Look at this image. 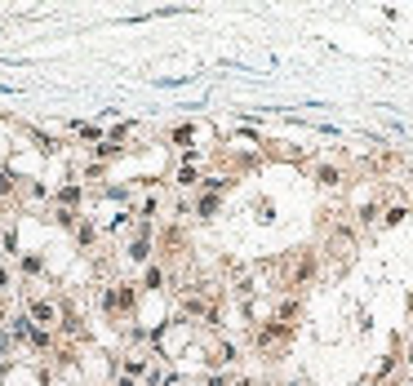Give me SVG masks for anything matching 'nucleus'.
<instances>
[{
  "label": "nucleus",
  "instance_id": "nucleus-1",
  "mask_svg": "<svg viewBox=\"0 0 413 386\" xmlns=\"http://www.w3.org/2000/svg\"><path fill=\"white\" fill-rule=\"evenodd\" d=\"M23 315H27L36 329H45V333H62V329H67L72 307H67V302H58V297H27Z\"/></svg>",
  "mask_w": 413,
  "mask_h": 386
},
{
  "label": "nucleus",
  "instance_id": "nucleus-2",
  "mask_svg": "<svg viewBox=\"0 0 413 386\" xmlns=\"http://www.w3.org/2000/svg\"><path fill=\"white\" fill-rule=\"evenodd\" d=\"M138 297L142 289L134 280H120V284H107L103 293H98V307H103V315H134L138 311Z\"/></svg>",
  "mask_w": 413,
  "mask_h": 386
},
{
  "label": "nucleus",
  "instance_id": "nucleus-3",
  "mask_svg": "<svg viewBox=\"0 0 413 386\" xmlns=\"http://www.w3.org/2000/svg\"><path fill=\"white\" fill-rule=\"evenodd\" d=\"M316 276H320V254H316V249H298V254L285 262V289H289V293L307 289Z\"/></svg>",
  "mask_w": 413,
  "mask_h": 386
},
{
  "label": "nucleus",
  "instance_id": "nucleus-4",
  "mask_svg": "<svg viewBox=\"0 0 413 386\" xmlns=\"http://www.w3.org/2000/svg\"><path fill=\"white\" fill-rule=\"evenodd\" d=\"M293 333H298V329H289V324H280V320H262L254 329V346L262 351V356H276V351H285L293 342Z\"/></svg>",
  "mask_w": 413,
  "mask_h": 386
},
{
  "label": "nucleus",
  "instance_id": "nucleus-5",
  "mask_svg": "<svg viewBox=\"0 0 413 386\" xmlns=\"http://www.w3.org/2000/svg\"><path fill=\"white\" fill-rule=\"evenodd\" d=\"M311 182L324 187V191H338L342 182H346V169H342L338 160H316V164H311Z\"/></svg>",
  "mask_w": 413,
  "mask_h": 386
},
{
  "label": "nucleus",
  "instance_id": "nucleus-6",
  "mask_svg": "<svg viewBox=\"0 0 413 386\" xmlns=\"http://www.w3.org/2000/svg\"><path fill=\"white\" fill-rule=\"evenodd\" d=\"M164 284H169V266L152 258V262L142 266V276H138V289H142V293H160Z\"/></svg>",
  "mask_w": 413,
  "mask_h": 386
},
{
  "label": "nucleus",
  "instance_id": "nucleus-7",
  "mask_svg": "<svg viewBox=\"0 0 413 386\" xmlns=\"http://www.w3.org/2000/svg\"><path fill=\"white\" fill-rule=\"evenodd\" d=\"M152 364H156V356H147V351H129V356L120 360V368H115V373H120V378H134V382H142Z\"/></svg>",
  "mask_w": 413,
  "mask_h": 386
},
{
  "label": "nucleus",
  "instance_id": "nucleus-8",
  "mask_svg": "<svg viewBox=\"0 0 413 386\" xmlns=\"http://www.w3.org/2000/svg\"><path fill=\"white\" fill-rule=\"evenodd\" d=\"M271 320H280V324H289V329H298V320H302V297L298 293H285L276 302V315Z\"/></svg>",
  "mask_w": 413,
  "mask_h": 386
},
{
  "label": "nucleus",
  "instance_id": "nucleus-9",
  "mask_svg": "<svg viewBox=\"0 0 413 386\" xmlns=\"http://www.w3.org/2000/svg\"><path fill=\"white\" fill-rule=\"evenodd\" d=\"M80 200H85V187H80V182H67V187H58V191H54L58 213H76V209H80Z\"/></svg>",
  "mask_w": 413,
  "mask_h": 386
},
{
  "label": "nucleus",
  "instance_id": "nucleus-10",
  "mask_svg": "<svg viewBox=\"0 0 413 386\" xmlns=\"http://www.w3.org/2000/svg\"><path fill=\"white\" fill-rule=\"evenodd\" d=\"M218 209H222V195H213V191H200V195H196V205H191V213L200 217V222L218 217Z\"/></svg>",
  "mask_w": 413,
  "mask_h": 386
},
{
  "label": "nucleus",
  "instance_id": "nucleus-11",
  "mask_svg": "<svg viewBox=\"0 0 413 386\" xmlns=\"http://www.w3.org/2000/svg\"><path fill=\"white\" fill-rule=\"evenodd\" d=\"M125 258L134 262V266H147V262H152V236H134V240L125 244Z\"/></svg>",
  "mask_w": 413,
  "mask_h": 386
},
{
  "label": "nucleus",
  "instance_id": "nucleus-12",
  "mask_svg": "<svg viewBox=\"0 0 413 386\" xmlns=\"http://www.w3.org/2000/svg\"><path fill=\"white\" fill-rule=\"evenodd\" d=\"M142 386H178V373L164 360H156L152 368H147V378H142Z\"/></svg>",
  "mask_w": 413,
  "mask_h": 386
},
{
  "label": "nucleus",
  "instance_id": "nucleus-13",
  "mask_svg": "<svg viewBox=\"0 0 413 386\" xmlns=\"http://www.w3.org/2000/svg\"><path fill=\"white\" fill-rule=\"evenodd\" d=\"M54 342H58V333H45V329H36V324H31L27 329V351H40V356H45V351H54Z\"/></svg>",
  "mask_w": 413,
  "mask_h": 386
},
{
  "label": "nucleus",
  "instance_id": "nucleus-14",
  "mask_svg": "<svg viewBox=\"0 0 413 386\" xmlns=\"http://www.w3.org/2000/svg\"><path fill=\"white\" fill-rule=\"evenodd\" d=\"M236 356H240V351H236V342H218V346H213V360H209V364L227 368V364H236Z\"/></svg>",
  "mask_w": 413,
  "mask_h": 386
},
{
  "label": "nucleus",
  "instance_id": "nucleus-15",
  "mask_svg": "<svg viewBox=\"0 0 413 386\" xmlns=\"http://www.w3.org/2000/svg\"><path fill=\"white\" fill-rule=\"evenodd\" d=\"M404 217H409V205H383V217H378V222H383V227H400Z\"/></svg>",
  "mask_w": 413,
  "mask_h": 386
},
{
  "label": "nucleus",
  "instance_id": "nucleus-16",
  "mask_svg": "<svg viewBox=\"0 0 413 386\" xmlns=\"http://www.w3.org/2000/svg\"><path fill=\"white\" fill-rule=\"evenodd\" d=\"M94 240H98V227L80 217V222H76V244H80V249H94Z\"/></svg>",
  "mask_w": 413,
  "mask_h": 386
},
{
  "label": "nucleus",
  "instance_id": "nucleus-17",
  "mask_svg": "<svg viewBox=\"0 0 413 386\" xmlns=\"http://www.w3.org/2000/svg\"><path fill=\"white\" fill-rule=\"evenodd\" d=\"M18 271H23V276H45V258H40V254H23V258H18Z\"/></svg>",
  "mask_w": 413,
  "mask_h": 386
},
{
  "label": "nucleus",
  "instance_id": "nucleus-18",
  "mask_svg": "<svg viewBox=\"0 0 413 386\" xmlns=\"http://www.w3.org/2000/svg\"><path fill=\"white\" fill-rule=\"evenodd\" d=\"M395 356H383V364H378V373H373V382H391V373H395Z\"/></svg>",
  "mask_w": 413,
  "mask_h": 386
},
{
  "label": "nucleus",
  "instance_id": "nucleus-19",
  "mask_svg": "<svg viewBox=\"0 0 413 386\" xmlns=\"http://www.w3.org/2000/svg\"><path fill=\"white\" fill-rule=\"evenodd\" d=\"M13 191H18V178H13L9 169H0V200H5V195H13Z\"/></svg>",
  "mask_w": 413,
  "mask_h": 386
},
{
  "label": "nucleus",
  "instance_id": "nucleus-20",
  "mask_svg": "<svg viewBox=\"0 0 413 386\" xmlns=\"http://www.w3.org/2000/svg\"><path fill=\"white\" fill-rule=\"evenodd\" d=\"M9 289H13V271H9L5 262H0V293H9Z\"/></svg>",
  "mask_w": 413,
  "mask_h": 386
},
{
  "label": "nucleus",
  "instance_id": "nucleus-21",
  "mask_svg": "<svg viewBox=\"0 0 413 386\" xmlns=\"http://www.w3.org/2000/svg\"><path fill=\"white\" fill-rule=\"evenodd\" d=\"M9 351H13V342L5 338V329H0V368H5V364H9Z\"/></svg>",
  "mask_w": 413,
  "mask_h": 386
},
{
  "label": "nucleus",
  "instance_id": "nucleus-22",
  "mask_svg": "<svg viewBox=\"0 0 413 386\" xmlns=\"http://www.w3.org/2000/svg\"><path fill=\"white\" fill-rule=\"evenodd\" d=\"M205 386H231V373H209Z\"/></svg>",
  "mask_w": 413,
  "mask_h": 386
},
{
  "label": "nucleus",
  "instance_id": "nucleus-23",
  "mask_svg": "<svg viewBox=\"0 0 413 386\" xmlns=\"http://www.w3.org/2000/svg\"><path fill=\"white\" fill-rule=\"evenodd\" d=\"M178 187H196V169H178Z\"/></svg>",
  "mask_w": 413,
  "mask_h": 386
},
{
  "label": "nucleus",
  "instance_id": "nucleus-24",
  "mask_svg": "<svg viewBox=\"0 0 413 386\" xmlns=\"http://www.w3.org/2000/svg\"><path fill=\"white\" fill-rule=\"evenodd\" d=\"M400 360H404V368L413 373V342H404V356H400Z\"/></svg>",
  "mask_w": 413,
  "mask_h": 386
},
{
  "label": "nucleus",
  "instance_id": "nucleus-25",
  "mask_svg": "<svg viewBox=\"0 0 413 386\" xmlns=\"http://www.w3.org/2000/svg\"><path fill=\"white\" fill-rule=\"evenodd\" d=\"M111 386H142V382H134V378H120V373H115V378H111Z\"/></svg>",
  "mask_w": 413,
  "mask_h": 386
},
{
  "label": "nucleus",
  "instance_id": "nucleus-26",
  "mask_svg": "<svg viewBox=\"0 0 413 386\" xmlns=\"http://www.w3.org/2000/svg\"><path fill=\"white\" fill-rule=\"evenodd\" d=\"M285 386H311V382H285Z\"/></svg>",
  "mask_w": 413,
  "mask_h": 386
},
{
  "label": "nucleus",
  "instance_id": "nucleus-27",
  "mask_svg": "<svg viewBox=\"0 0 413 386\" xmlns=\"http://www.w3.org/2000/svg\"><path fill=\"white\" fill-rule=\"evenodd\" d=\"M387 386H409V382H387Z\"/></svg>",
  "mask_w": 413,
  "mask_h": 386
},
{
  "label": "nucleus",
  "instance_id": "nucleus-28",
  "mask_svg": "<svg viewBox=\"0 0 413 386\" xmlns=\"http://www.w3.org/2000/svg\"><path fill=\"white\" fill-rule=\"evenodd\" d=\"M258 386H276V382H258Z\"/></svg>",
  "mask_w": 413,
  "mask_h": 386
},
{
  "label": "nucleus",
  "instance_id": "nucleus-29",
  "mask_svg": "<svg viewBox=\"0 0 413 386\" xmlns=\"http://www.w3.org/2000/svg\"><path fill=\"white\" fill-rule=\"evenodd\" d=\"M409 200H413V187H409Z\"/></svg>",
  "mask_w": 413,
  "mask_h": 386
}]
</instances>
